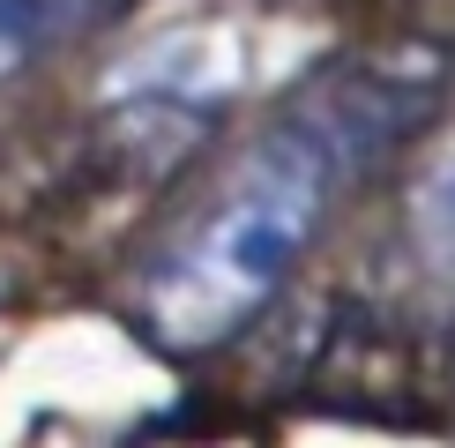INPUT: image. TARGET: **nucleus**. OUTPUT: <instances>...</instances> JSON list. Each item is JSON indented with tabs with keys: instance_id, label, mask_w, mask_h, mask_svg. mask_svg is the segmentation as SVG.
Listing matches in <instances>:
<instances>
[{
	"instance_id": "f03ea898",
	"label": "nucleus",
	"mask_w": 455,
	"mask_h": 448,
	"mask_svg": "<svg viewBox=\"0 0 455 448\" xmlns=\"http://www.w3.org/2000/svg\"><path fill=\"white\" fill-rule=\"evenodd\" d=\"M120 8L127 0H0V90L23 68H37L60 37L105 23V15H120Z\"/></svg>"
},
{
	"instance_id": "f257e3e1",
	"label": "nucleus",
	"mask_w": 455,
	"mask_h": 448,
	"mask_svg": "<svg viewBox=\"0 0 455 448\" xmlns=\"http://www.w3.org/2000/svg\"><path fill=\"white\" fill-rule=\"evenodd\" d=\"M426 105H433V83L403 68L366 60L329 75L291 120H276L261 135V149L217 187L210 210L157 254V269L142 276V322L172 351L224 344L321 239L344 187L373 157L411 142Z\"/></svg>"
},
{
	"instance_id": "7ed1b4c3",
	"label": "nucleus",
	"mask_w": 455,
	"mask_h": 448,
	"mask_svg": "<svg viewBox=\"0 0 455 448\" xmlns=\"http://www.w3.org/2000/svg\"><path fill=\"white\" fill-rule=\"evenodd\" d=\"M426 232H433V247H441L448 261H455V164L441 172V187H426Z\"/></svg>"
}]
</instances>
